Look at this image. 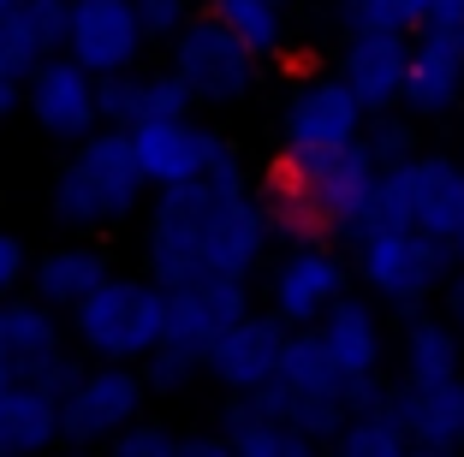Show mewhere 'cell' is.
Wrapping results in <instances>:
<instances>
[{"label":"cell","mask_w":464,"mask_h":457,"mask_svg":"<svg viewBox=\"0 0 464 457\" xmlns=\"http://www.w3.org/2000/svg\"><path fill=\"white\" fill-rule=\"evenodd\" d=\"M262 250H268V220L262 202H250L232 148H220L208 173L155 190L150 226H143V268L155 285H185L203 273L245 280Z\"/></svg>","instance_id":"cell-1"},{"label":"cell","mask_w":464,"mask_h":457,"mask_svg":"<svg viewBox=\"0 0 464 457\" xmlns=\"http://www.w3.org/2000/svg\"><path fill=\"white\" fill-rule=\"evenodd\" d=\"M150 178L137 167L131 131L120 125H96L90 137H78V155L60 167L54 190H48V208H54L60 226L90 232V226H120L137 214Z\"/></svg>","instance_id":"cell-2"},{"label":"cell","mask_w":464,"mask_h":457,"mask_svg":"<svg viewBox=\"0 0 464 457\" xmlns=\"http://www.w3.org/2000/svg\"><path fill=\"white\" fill-rule=\"evenodd\" d=\"M387 226H417L452 243V232L464 226V167H452L447 155H405V161L382 167L357 238Z\"/></svg>","instance_id":"cell-3"},{"label":"cell","mask_w":464,"mask_h":457,"mask_svg":"<svg viewBox=\"0 0 464 457\" xmlns=\"http://www.w3.org/2000/svg\"><path fill=\"white\" fill-rule=\"evenodd\" d=\"M72 333L102 363H143L167 338V285L108 273L83 303H72Z\"/></svg>","instance_id":"cell-4"},{"label":"cell","mask_w":464,"mask_h":457,"mask_svg":"<svg viewBox=\"0 0 464 457\" xmlns=\"http://www.w3.org/2000/svg\"><path fill=\"white\" fill-rule=\"evenodd\" d=\"M280 173H286L292 185L322 208V220H328L334 238L357 243V232H363V208H369V196H375V178H382V161L369 155L363 137H352V143H340V148L280 155Z\"/></svg>","instance_id":"cell-5"},{"label":"cell","mask_w":464,"mask_h":457,"mask_svg":"<svg viewBox=\"0 0 464 457\" xmlns=\"http://www.w3.org/2000/svg\"><path fill=\"white\" fill-rule=\"evenodd\" d=\"M357 273L375 297L387 303H423V297L447 291V280L459 273L452 262V243L435 238V232H417V226H387V232H369L357 238Z\"/></svg>","instance_id":"cell-6"},{"label":"cell","mask_w":464,"mask_h":457,"mask_svg":"<svg viewBox=\"0 0 464 457\" xmlns=\"http://www.w3.org/2000/svg\"><path fill=\"white\" fill-rule=\"evenodd\" d=\"M173 71L185 78L191 101L220 108V101H238V95H250V83H256V54H250L245 42H238V36H232V30L203 6V13H191V18H185V30L173 36Z\"/></svg>","instance_id":"cell-7"},{"label":"cell","mask_w":464,"mask_h":457,"mask_svg":"<svg viewBox=\"0 0 464 457\" xmlns=\"http://www.w3.org/2000/svg\"><path fill=\"white\" fill-rule=\"evenodd\" d=\"M24 108L36 113V125L48 137H90L102 125V108H96V71H83L72 54H48L30 66L24 78Z\"/></svg>","instance_id":"cell-8"},{"label":"cell","mask_w":464,"mask_h":457,"mask_svg":"<svg viewBox=\"0 0 464 457\" xmlns=\"http://www.w3.org/2000/svg\"><path fill=\"white\" fill-rule=\"evenodd\" d=\"M143 375H131V368L108 363L96 368V375H78L72 380V392L60 398V440H113V433L125 428V422H137V410H143Z\"/></svg>","instance_id":"cell-9"},{"label":"cell","mask_w":464,"mask_h":457,"mask_svg":"<svg viewBox=\"0 0 464 457\" xmlns=\"http://www.w3.org/2000/svg\"><path fill=\"white\" fill-rule=\"evenodd\" d=\"M143 24H137L131 0H72L66 18V54L83 71H125L137 66V48H143Z\"/></svg>","instance_id":"cell-10"},{"label":"cell","mask_w":464,"mask_h":457,"mask_svg":"<svg viewBox=\"0 0 464 457\" xmlns=\"http://www.w3.org/2000/svg\"><path fill=\"white\" fill-rule=\"evenodd\" d=\"M131 148H137L143 178L161 190V185H185V178L208 173L215 155L227 148V137H215L208 125H191V113H173V119L131 125Z\"/></svg>","instance_id":"cell-11"},{"label":"cell","mask_w":464,"mask_h":457,"mask_svg":"<svg viewBox=\"0 0 464 457\" xmlns=\"http://www.w3.org/2000/svg\"><path fill=\"white\" fill-rule=\"evenodd\" d=\"M238 315H250V291L238 273H203V280L167 285V338L208 350Z\"/></svg>","instance_id":"cell-12"},{"label":"cell","mask_w":464,"mask_h":457,"mask_svg":"<svg viewBox=\"0 0 464 457\" xmlns=\"http://www.w3.org/2000/svg\"><path fill=\"white\" fill-rule=\"evenodd\" d=\"M286 155H310V148H340L363 137V101L345 90V78H310L286 101Z\"/></svg>","instance_id":"cell-13"},{"label":"cell","mask_w":464,"mask_h":457,"mask_svg":"<svg viewBox=\"0 0 464 457\" xmlns=\"http://www.w3.org/2000/svg\"><path fill=\"white\" fill-rule=\"evenodd\" d=\"M286 333L292 327L280 321V315H238V321L203 350V375H215L227 392L262 386V380H274V368H280Z\"/></svg>","instance_id":"cell-14"},{"label":"cell","mask_w":464,"mask_h":457,"mask_svg":"<svg viewBox=\"0 0 464 457\" xmlns=\"http://www.w3.org/2000/svg\"><path fill=\"white\" fill-rule=\"evenodd\" d=\"M405 71H411V30H352L340 78L363 101V113L399 108L405 101Z\"/></svg>","instance_id":"cell-15"},{"label":"cell","mask_w":464,"mask_h":457,"mask_svg":"<svg viewBox=\"0 0 464 457\" xmlns=\"http://www.w3.org/2000/svg\"><path fill=\"white\" fill-rule=\"evenodd\" d=\"M268 297H274V315L286 327H315L334 297H345V262L334 256L328 243H298V250L274 268Z\"/></svg>","instance_id":"cell-16"},{"label":"cell","mask_w":464,"mask_h":457,"mask_svg":"<svg viewBox=\"0 0 464 457\" xmlns=\"http://www.w3.org/2000/svg\"><path fill=\"white\" fill-rule=\"evenodd\" d=\"M96 108H102V125H120V131H131V125L143 119H173V113H191V90H185V78H179L173 66L167 71H102L96 78Z\"/></svg>","instance_id":"cell-17"},{"label":"cell","mask_w":464,"mask_h":457,"mask_svg":"<svg viewBox=\"0 0 464 457\" xmlns=\"http://www.w3.org/2000/svg\"><path fill=\"white\" fill-rule=\"evenodd\" d=\"M387 410L405 422L411 445L423 452H459L464 445V375L435 380V386H387Z\"/></svg>","instance_id":"cell-18"},{"label":"cell","mask_w":464,"mask_h":457,"mask_svg":"<svg viewBox=\"0 0 464 457\" xmlns=\"http://www.w3.org/2000/svg\"><path fill=\"white\" fill-rule=\"evenodd\" d=\"M315 333H322V345H328L334 368H340L345 380L382 375V321H375L369 303H357V297H334L328 309H322V321H315Z\"/></svg>","instance_id":"cell-19"},{"label":"cell","mask_w":464,"mask_h":457,"mask_svg":"<svg viewBox=\"0 0 464 457\" xmlns=\"http://www.w3.org/2000/svg\"><path fill=\"white\" fill-rule=\"evenodd\" d=\"M60 440V398L54 392L13 380L0 386V457H24Z\"/></svg>","instance_id":"cell-20"},{"label":"cell","mask_w":464,"mask_h":457,"mask_svg":"<svg viewBox=\"0 0 464 457\" xmlns=\"http://www.w3.org/2000/svg\"><path fill=\"white\" fill-rule=\"evenodd\" d=\"M464 95V54L452 42H411V71H405V108L411 113H447Z\"/></svg>","instance_id":"cell-21"},{"label":"cell","mask_w":464,"mask_h":457,"mask_svg":"<svg viewBox=\"0 0 464 457\" xmlns=\"http://www.w3.org/2000/svg\"><path fill=\"white\" fill-rule=\"evenodd\" d=\"M464 375V345L459 327L435 321V315H411L405 321V380L411 386H435V380Z\"/></svg>","instance_id":"cell-22"},{"label":"cell","mask_w":464,"mask_h":457,"mask_svg":"<svg viewBox=\"0 0 464 457\" xmlns=\"http://www.w3.org/2000/svg\"><path fill=\"white\" fill-rule=\"evenodd\" d=\"M30 280H36V297L48 309H72V303H83V297L108 280V256L102 250H48L30 268Z\"/></svg>","instance_id":"cell-23"},{"label":"cell","mask_w":464,"mask_h":457,"mask_svg":"<svg viewBox=\"0 0 464 457\" xmlns=\"http://www.w3.org/2000/svg\"><path fill=\"white\" fill-rule=\"evenodd\" d=\"M220 433L232 440V457H310L315 452V440H304L298 428H286L274 416L245 410V398H232L220 410Z\"/></svg>","instance_id":"cell-24"},{"label":"cell","mask_w":464,"mask_h":457,"mask_svg":"<svg viewBox=\"0 0 464 457\" xmlns=\"http://www.w3.org/2000/svg\"><path fill=\"white\" fill-rule=\"evenodd\" d=\"M262 220H268V238L292 243V250H298V243H328L334 238L328 220H322V208H315L280 167H274V185H268V196H262Z\"/></svg>","instance_id":"cell-25"},{"label":"cell","mask_w":464,"mask_h":457,"mask_svg":"<svg viewBox=\"0 0 464 457\" xmlns=\"http://www.w3.org/2000/svg\"><path fill=\"white\" fill-rule=\"evenodd\" d=\"M274 380H286L292 392H340L345 398V375L334 368V357H328V345H322L315 327H292L286 333V350H280Z\"/></svg>","instance_id":"cell-26"},{"label":"cell","mask_w":464,"mask_h":457,"mask_svg":"<svg viewBox=\"0 0 464 457\" xmlns=\"http://www.w3.org/2000/svg\"><path fill=\"white\" fill-rule=\"evenodd\" d=\"M334 445H340L345 457H405L411 433H405V422H399L393 410H387V398H382L375 410H352L345 428L334 433Z\"/></svg>","instance_id":"cell-27"},{"label":"cell","mask_w":464,"mask_h":457,"mask_svg":"<svg viewBox=\"0 0 464 457\" xmlns=\"http://www.w3.org/2000/svg\"><path fill=\"white\" fill-rule=\"evenodd\" d=\"M208 13L245 42L250 54H274L286 42V18H280V0H203Z\"/></svg>","instance_id":"cell-28"},{"label":"cell","mask_w":464,"mask_h":457,"mask_svg":"<svg viewBox=\"0 0 464 457\" xmlns=\"http://www.w3.org/2000/svg\"><path fill=\"white\" fill-rule=\"evenodd\" d=\"M6 18H13L18 42H24L36 60L66 54V18H72V0H18Z\"/></svg>","instance_id":"cell-29"},{"label":"cell","mask_w":464,"mask_h":457,"mask_svg":"<svg viewBox=\"0 0 464 457\" xmlns=\"http://www.w3.org/2000/svg\"><path fill=\"white\" fill-rule=\"evenodd\" d=\"M143 386L150 392H179V386H191L197 375H203V350H191V345H173V338H161V345L143 357Z\"/></svg>","instance_id":"cell-30"},{"label":"cell","mask_w":464,"mask_h":457,"mask_svg":"<svg viewBox=\"0 0 464 457\" xmlns=\"http://www.w3.org/2000/svg\"><path fill=\"white\" fill-rule=\"evenodd\" d=\"M345 30H423L429 0H345Z\"/></svg>","instance_id":"cell-31"},{"label":"cell","mask_w":464,"mask_h":457,"mask_svg":"<svg viewBox=\"0 0 464 457\" xmlns=\"http://www.w3.org/2000/svg\"><path fill=\"white\" fill-rule=\"evenodd\" d=\"M363 143H369V155H375L382 167H393V161H405V155H417V131H411V119H399L393 108L363 113Z\"/></svg>","instance_id":"cell-32"},{"label":"cell","mask_w":464,"mask_h":457,"mask_svg":"<svg viewBox=\"0 0 464 457\" xmlns=\"http://www.w3.org/2000/svg\"><path fill=\"white\" fill-rule=\"evenodd\" d=\"M113 452L120 457H179V433L161 422H125L113 433Z\"/></svg>","instance_id":"cell-33"},{"label":"cell","mask_w":464,"mask_h":457,"mask_svg":"<svg viewBox=\"0 0 464 457\" xmlns=\"http://www.w3.org/2000/svg\"><path fill=\"white\" fill-rule=\"evenodd\" d=\"M131 6H137V24H143L150 42H173L185 30V18L197 13V0H131Z\"/></svg>","instance_id":"cell-34"},{"label":"cell","mask_w":464,"mask_h":457,"mask_svg":"<svg viewBox=\"0 0 464 457\" xmlns=\"http://www.w3.org/2000/svg\"><path fill=\"white\" fill-rule=\"evenodd\" d=\"M423 36H435V42H452V48L464 54V0H429Z\"/></svg>","instance_id":"cell-35"},{"label":"cell","mask_w":464,"mask_h":457,"mask_svg":"<svg viewBox=\"0 0 464 457\" xmlns=\"http://www.w3.org/2000/svg\"><path fill=\"white\" fill-rule=\"evenodd\" d=\"M30 262H24V243L13 238V232H0V297H13L18 285H24Z\"/></svg>","instance_id":"cell-36"},{"label":"cell","mask_w":464,"mask_h":457,"mask_svg":"<svg viewBox=\"0 0 464 457\" xmlns=\"http://www.w3.org/2000/svg\"><path fill=\"white\" fill-rule=\"evenodd\" d=\"M18 101H24V78H18L13 66H0V119H6Z\"/></svg>","instance_id":"cell-37"},{"label":"cell","mask_w":464,"mask_h":457,"mask_svg":"<svg viewBox=\"0 0 464 457\" xmlns=\"http://www.w3.org/2000/svg\"><path fill=\"white\" fill-rule=\"evenodd\" d=\"M447 309H452V327L464 333V268H459V273L447 280Z\"/></svg>","instance_id":"cell-38"},{"label":"cell","mask_w":464,"mask_h":457,"mask_svg":"<svg viewBox=\"0 0 464 457\" xmlns=\"http://www.w3.org/2000/svg\"><path fill=\"white\" fill-rule=\"evenodd\" d=\"M452 262H459V268H464V226L452 232Z\"/></svg>","instance_id":"cell-39"},{"label":"cell","mask_w":464,"mask_h":457,"mask_svg":"<svg viewBox=\"0 0 464 457\" xmlns=\"http://www.w3.org/2000/svg\"><path fill=\"white\" fill-rule=\"evenodd\" d=\"M13 380L18 375H13V363H6V350H0V386H13Z\"/></svg>","instance_id":"cell-40"},{"label":"cell","mask_w":464,"mask_h":457,"mask_svg":"<svg viewBox=\"0 0 464 457\" xmlns=\"http://www.w3.org/2000/svg\"><path fill=\"white\" fill-rule=\"evenodd\" d=\"M13 6H18V0H0V13H13Z\"/></svg>","instance_id":"cell-41"},{"label":"cell","mask_w":464,"mask_h":457,"mask_svg":"<svg viewBox=\"0 0 464 457\" xmlns=\"http://www.w3.org/2000/svg\"><path fill=\"white\" fill-rule=\"evenodd\" d=\"M280 6H292V0H280Z\"/></svg>","instance_id":"cell-42"}]
</instances>
